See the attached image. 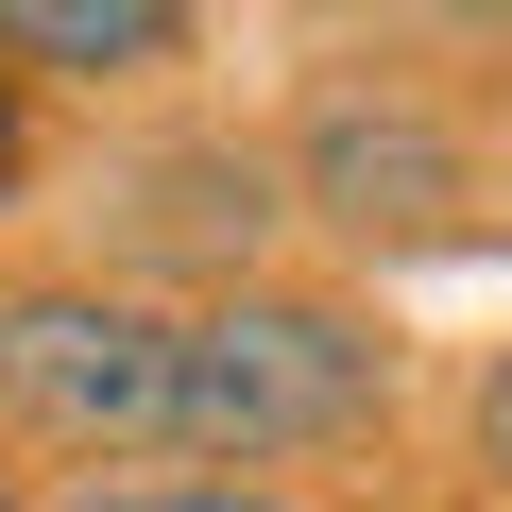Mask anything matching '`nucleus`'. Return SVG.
I'll list each match as a JSON object with an SVG mask.
<instances>
[{"mask_svg":"<svg viewBox=\"0 0 512 512\" xmlns=\"http://www.w3.org/2000/svg\"><path fill=\"white\" fill-rule=\"evenodd\" d=\"M393 393V342L325 291H205L171 308V461L205 478H256V461H308L342 427H376Z\"/></svg>","mask_w":512,"mask_h":512,"instance_id":"obj_1","label":"nucleus"},{"mask_svg":"<svg viewBox=\"0 0 512 512\" xmlns=\"http://www.w3.org/2000/svg\"><path fill=\"white\" fill-rule=\"evenodd\" d=\"M0 427H35L69 461H171V308L0 291Z\"/></svg>","mask_w":512,"mask_h":512,"instance_id":"obj_2","label":"nucleus"},{"mask_svg":"<svg viewBox=\"0 0 512 512\" xmlns=\"http://www.w3.org/2000/svg\"><path fill=\"white\" fill-rule=\"evenodd\" d=\"M274 188L308 222H342V239H427L461 205V137H444V103L410 69H325L308 120H291V154H274Z\"/></svg>","mask_w":512,"mask_h":512,"instance_id":"obj_3","label":"nucleus"},{"mask_svg":"<svg viewBox=\"0 0 512 512\" xmlns=\"http://www.w3.org/2000/svg\"><path fill=\"white\" fill-rule=\"evenodd\" d=\"M274 222H291L274 154H222V137H205V154H154V171H137V256H171V274H222V291H256L239 256L274 239Z\"/></svg>","mask_w":512,"mask_h":512,"instance_id":"obj_4","label":"nucleus"},{"mask_svg":"<svg viewBox=\"0 0 512 512\" xmlns=\"http://www.w3.org/2000/svg\"><path fill=\"white\" fill-rule=\"evenodd\" d=\"M0 52L120 86V69H171V52H188V18H171V0H0Z\"/></svg>","mask_w":512,"mask_h":512,"instance_id":"obj_5","label":"nucleus"},{"mask_svg":"<svg viewBox=\"0 0 512 512\" xmlns=\"http://www.w3.org/2000/svg\"><path fill=\"white\" fill-rule=\"evenodd\" d=\"M52 512H308L291 478H205V461H171V478H86V495H52Z\"/></svg>","mask_w":512,"mask_h":512,"instance_id":"obj_6","label":"nucleus"},{"mask_svg":"<svg viewBox=\"0 0 512 512\" xmlns=\"http://www.w3.org/2000/svg\"><path fill=\"white\" fill-rule=\"evenodd\" d=\"M478 461H495V478H512V359H495V376H478Z\"/></svg>","mask_w":512,"mask_h":512,"instance_id":"obj_7","label":"nucleus"},{"mask_svg":"<svg viewBox=\"0 0 512 512\" xmlns=\"http://www.w3.org/2000/svg\"><path fill=\"white\" fill-rule=\"evenodd\" d=\"M0 171H18V103H0Z\"/></svg>","mask_w":512,"mask_h":512,"instance_id":"obj_8","label":"nucleus"},{"mask_svg":"<svg viewBox=\"0 0 512 512\" xmlns=\"http://www.w3.org/2000/svg\"><path fill=\"white\" fill-rule=\"evenodd\" d=\"M0 512H18V495H0Z\"/></svg>","mask_w":512,"mask_h":512,"instance_id":"obj_9","label":"nucleus"}]
</instances>
